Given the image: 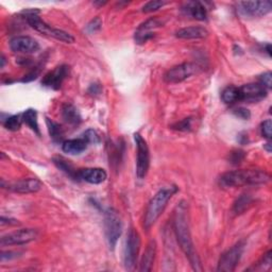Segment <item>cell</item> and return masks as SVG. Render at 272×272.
I'll return each mask as SVG.
<instances>
[{"label":"cell","mask_w":272,"mask_h":272,"mask_svg":"<svg viewBox=\"0 0 272 272\" xmlns=\"http://www.w3.org/2000/svg\"><path fill=\"white\" fill-rule=\"evenodd\" d=\"M245 158H246V152L243 150H240V149H236V150H233L229 153L228 160L230 163L233 164V165H239L245 160Z\"/></svg>","instance_id":"30"},{"label":"cell","mask_w":272,"mask_h":272,"mask_svg":"<svg viewBox=\"0 0 272 272\" xmlns=\"http://www.w3.org/2000/svg\"><path fill=\"white\" fill-rule=\"evenodd\" d=\"M134 141L138 147V159H136V175L139 179H144L147 175L150 167V151L143 136L140 133L134 134Z\"/></svg>","instance_id":"7"},{"label":"cell","mask_w":272,"mask_h":272,"mask_svg":"<svg viewBox=\"0 0 272 272\" xmlns=\"http://www.w3.org/2000/svg\"><path fill=\"white\" fill-rule=\"evenodd\" d=\"M199 70H200V67H199V65L196 64V63H183V64L174 66L169 70H167V72L164 75V80L167 83H171V84H173V83H181L186 79L191 78L192 76L197 75Z\"/></svg>","instance_id":"9"},{"label":"cell","mask_w":272,"mask_h":272,"mask_svg":"<svg viewBox=\"0 0 272 272\" xmlns=\"http://www.w3.org/2000/svg\"><path fill=\"white\" fill-rule=\"evenodd\" d=\"M101 85L100 84H97V83H95V84H92L88 88V93L90 94V95L93 96H96V95H99V94H101Z\"/></svg>","instance_id":"38"},{"label":"cell","mask_w":272,"mask_h":272,"mask_svg":"<svg viewBox=\"0 0 272 272\" xmlns=\"http://www.w3.org/2000/svg\"><path fill=\"white\" fill-rule=\"evenodd\" d=\"M266 52H267L269 57H271V46H270V44L266 45Z\"/></svg>","instance_id":"43"},{"label":"cell","mask_w":272,"mask_h":272,"mask_svg":"<svg viewBox=\"0 0 272 272\" xmlns=\"http://www.w3.org/2000/svg\"><path fill=\"white\" fill-rule=\"evenodd\" d=\"M176 193V186H167L161 188V190L153 196L147 208H146L144 216V228L146 230H149L156 222V220H158L160 216L163 214L167 206V203L169 202L170 199Z\"/></svg>","instance_id":"3"},{"label":"cell","mask_w":272,"mask_h":272,"mask_svg":"<svg viewBox=\"0 0 272 272\" xmlns=\"http://www.w3.org/2000/svg\"><path fill=\"white\" fill-rule=\"evenodd\" d=\"M7 190L17 194H32L37 193L41 188V182L35 177H27V179L17 180L8 183Z\"/></svg>","instance_id":"16"},{"label":"cell","mask_w":272,"mask_h":272,"mask_svg":"<svg viewBox=\"0 0 272 272\" xmlns=\"http://www.w3.org/2000/svg\"><path fill=\"white\" fill-rule=\"evenodd\" d=\"M253 198L250 195H242L234 203L233 211L235 214H243L252 205Z\"/></svg>","instance_id":"26"},{"label":"cell","mask_w":272,"mask_h":272,"mask_svg":"<svg viewBox=\"0 0 272 272\" xmlns=\"http://www.w3.org/2000/svg\"><path fill=\"white\" fill-rule=\"evenodd\" d=\"M87 145L88 143L83 138L67 140L62 143V150L71 155H78L86 150Z\"/></svg>","instance_id":"20"},{"label":"cell","mask_w":272,"mask_h":272,"mask_svg":"<svg viewBox=\"0 0 272 272\" xmlns=\"http://www.w3.org/2000/svg\"><path fill=\"white\" fill-rule=\"evenodd\" d=\"M246 248V243L244 240L238 242L232 248H230L226 252H224L220 259H219L217 271L219 272H232L236 269L240 258Z\"/></svg>","instance_id":"8"},{"label":"cell","mask_w":272,"mask_h":272,"mask_svg":"<svg viewBox=\"0 0 272 272\" xmlns=\"http://www.w3.org/2000/svg\"><path fill=\"white\" fill-rule=\"evenodd\" d=\"M54 163L55 165L58 167L60 170H62L63 172H65L68 176H70L71 179H74L76 181H79V170L75 169V167L72 166L67 160H65L64 158H62V156H56L54 158Z\"/></svg>","instance_id":"23"},{"label":"cell","mask_w":272,"mask_h":272,"mask_svg":"<svg viewBox=\"0 0 272 272\" xmlns=\"http://www.w3.org/2000/svg\"><path fill=\"white\" fill-rule=\"evenodd\" d=\"M10 48L16 54L31 55L39 50V44L36 39L31 36H15L10 40Z\"/></svg>","instance_id":"14"},{"label":"cell","mask_w":272,"mask_h":272,"mask_svg":"<svg viewBox=\"0 0 272 272\" xmlns=\"http://www.w3.org/2000/svg\"><path fill=\"white\" fill-rule=\"evenodd\" d=\"M182 10L185 15L191 16L197 20H205L207 17V10L205 8V5L200 2L187 3Z\"/></svg>","instance_id":"19"},{"label":"cell","mask_w":272,"mask_h":272,"mask_svg":"<svg viewBox=\"0 0 272 272\" xmlns=\"http://www.w3.org/2000/svg\"><path fill=\"white\" fill-rule=\"evenodd\" d=\"M175 36L181 39H202L208 36V31L200 26H192L177 30Z\"/></svg>","instance_id":"18"},{"label":"cell","mask_w":272,"mask_h":272,"mask_svg":"<svg viewBox=\"0 0 272 272\" xmlns=\"http://www.w3.org/2000/svg\"><path fill=\"white\" fill-rule=\"evenodd\" d=\"M239 88V101L249 103L259 102L267 97V88L259 83H249Z\"/></svg>","instance_id":"12"},{"label":"cell","mask_w":272,"mask_h":272,"mask_svg":"<svg viewBox=\"0 0 272 272\" xmlns=\"http://www.w3.org/2000/svg\"><path fill=\"white\" fill-rule=\"evenodd\" d=\"M38 236L35 229H20L17 231L8 233L0 239L2 246H20L33 242Z\"/></svg>","instance_id":"10"},{"label":"cell","mask_w":272,"mask_h":272,"mask_svg":"<svg viewBox=\"0 0 272 272\" xmlns=\"http://www.w3.org/2000/svg\"><path fill=\"white\" fill-rule=\"evenodd\" d=\"M69 72L70 68L68 65H60L44 76L43 80H41V85L52 89H59L63 82L69 76Z\"/></svg>","instance_id":"13"},{"label":"cell","mask_w":272,"mask_h":272,"mask_svg":"<svg viewBox=\"0 0 272 272\" xmlns=\"http://www.w3.org/2000/svg\"><path fill=\"white\" fill-rule=\"evenodd\" d=\"M104 229H106V237L109 247L111 250H114L122 234L121 218L115 208H108L104 213Z\"/></svg>","instance_id":"5"},{"label":"cell","mask_w":272,"mask_h":272,"mask_svg":"<svg viewBox=\"0 0 272 272\" xmlns=\"http://www.w3.org/2000/svg\"><path fill=\"white\" fill-rule=\"evenodd\" d=\"M79 181H85L89 184H101L107 180L108 173L102 168L79 169Z\"/></svg>","instance_id":"17"},{"label":"cell","mask_w":272,"mask_h":272,"mask_svg":"<svg viewBox=\"0 0 272 272\" xmlns=\"http://www.w3.org/2000/svg\"><path fill=\"white\" fill-rule=\"evenodd\" d=\"M46 123L52 141L56 143H61L63 139H64V130H63L62 125L49 118H46Z\"/></svg>","instance_id":"24"},{"label":"cell","mask_w":272,"mask_h":272,"mask_svg":"<svg viewBox=\"0 0 272 272\" xmlns=\"http://www.w3.org/2000/svg\"><path fill=\"white\" fill-rule=\"evenodd\" d=\"M172 225L177 243H179L184 254L190 260L191 265L196 271H201L202 268L200 260H199V257L196 253L191 235L190 222H188V206L185 201L177 203L173 212Z\"/></svg>","instance_id":"1"},{"label":"cell","mask_w":272,"mask_h":272,"mask_svg":"<svg viewBox=\"0 0 272 272\" xmlns=\"http://www.w3.org/2000/svg\"><path fill=\"white\" fill-rule=\"evenodd\" d=\"M62 117L65 122L71 125H78L82 121V117L76 107L72 104H65L62 108Z\"/></svg>","instance_id":"22"},{"label":"cell","mask_w":272,"mask_h":272,"mask_svg":"<svg viewBox=\"0 0 272 272\" xmlns=\"http://www.w3.org/2000/svg\"><path fill=\"white\" fill-rule=\"evenodd\" d=\"M39 75V70L34 68L32 71H30L28 75L25 76V78L22 80L23 82H29V81H32V80H35Z\"/></svg>","instance_id":"37"},{"label":"cell","mask_w":272,"mask_h":272,"mask_svg":"<svg viewBox=\"0 0 272 272\" xmlns=\"http://www.w3.org/2000/svg\"><path fill=\"white\" fill-rule=\"evenodd\" d=\"M193 123H194V118L188 117L184 118L181 121H177L174 124L171 125V129L181 131V132H190L193 130Z\"/></svg>","instance_id":"29"},{"label":"cell","mask_w":272,"mask_h":272,"mask_svg":"<svg viewBox=\"0 0 272 272\" xmlns=\"http://www.w3.org/2000/svg\"><path fill=\"white\" fill-rule=\"evenodd\" d=\"M23 120L28 125V127L36 133L38 136L40 135L38 121H37V112L33 109H29L23 113Z\"/></svg>","instance_id":"25"},{"label":"cell","mask_w":272,"mask_h":272,"mask_svg":"<svg viewBox=\"0 0 272 272\" xmlns=\"http://www.w3.org/2000/svg\"><path fill=\"white\" fill-rule=\"evenodd\" d=\"M163 24L164 23L158 17H153V18L146 20V22L143 23L138 28V30H136L135 35H134V39L136 43H138L139 45L147 43L149 39H151L155 35L154 30L162 27Z\"/></svg>","instance_id":"15"},{"label":"cell","mask_w":272,"mask_h":272,"mask_svg":"<svg viewBox=\"0 0 272 272\" xmlns=\"http://www.w3.org/2000/svg\"><path fill=\"white\" fill-rule=\"evenodd\" d=\"M233 114L235 115L236 117H238L240 119H244V120H249L251 117L250 111L246 108H243V107H238V108L234 109Z\"/></svg>","instance_id":"35"},{"label":"cell","mask_w":272,"mask_h":272,"mask_svg":"<svg viewBox=\"0 0 272 272\" xmlns=\"http://www.w3.org/2000/svg\"><path fill=\"white\" fill-rule=\"evenodd\" d=\"M155 254H156V244H155L154 240H151L149 245L147 246V249H146L143 257H142L139 270L143 271V272L151 271L153 263H154Z\"/></svg>","instance_id":"21"},{"label":"cell","mask_w":272,"mask_h":272,"mask_svg":"<svg viewBox=\"0 0 272 272\" xmlns=\"http://www.w3.org/2000/svg\"><path fill=\"white\" fill-rule=\"evenodd\" d=\"M101 27H102V20L99 17H96L88 23V25L86 26V31L88 33H95L98 30L101 29Z\"/></svg>","instance_id":"33"},{"label":"cell","mask_w":272,"mask_h":272,"mask_svg":"<svg viewBox=\"0 0 272 272\" xmlns=\"http://www.w3.org/2000/svg\"><path fill=\"white\" fill-rule=\"evenodd\" d=\"M264 148H265V149H266V150H267V151L270 153V152H271V144H270V143L265 144V145H264Z\"/></svg>","instance_id":"42"},{"label":"cell","mask_w":272,"mask_h":272,"mask_svg":"<svg viewBox=\"0 0 272 272\" xmlns=\"http://www.w3.org/2000/svg\"><path fill=\"white\" fill-rule=\"evenodd\" d=\"M239 143L240 144H246V143H248V135L239 134Z\"/></svg>","instance_id":"41"},{"label":"cell","mask_w":272,"mask_h":272,"mask_svg":"<svg viewBox=\"0 0 272 272\" xmlns=\"http://www.w3.org/2000/svg\"><path fill=\"white\" fill-rule=\"evenodd\" d=\"M5 64H6V58H5V56L3 55V56H2V65H0V67L4 68Z\"/></svg>","instance_id":"44"},{"label":"cell","mask_w":272,"mask_h":272,"mask_svg":"<svg viewBox=\"0 0 272 272\" xmlns=\"http://www.w3.org/2000/svg\"><path fill=\"white\" fill-rule=\"evenodd\" d=\"M271 2H242L237 4V11L244 17H261L270 13Z\"/></svg>","instance_id":"11"},{"label":"cell","mask_w":272,"mask_h":272,"mask_svg":"<svg viewBox=\"0 0 272 272\" xmlns=\"http://www.w3.org/2000/svg\"><path fill=\"white\" fill-rule=\"evenodd\" d=\"M19 222L17 220H15V219H12V218H7L5 216L2 217V224L5 225V224H9V225H16L18 224Z\"/></svg>","instance_id":"40"},{"label":"cell","mask_w":272,"mask_h":272,"mask_svg":"<svg viewBox=\"0 0 272 272\" xmlns=\"http://www.w3.org/2000/svg\"><path fill=\"white\" fill-rule=\"evenodd\" d=\"M271 81H272V74L270 71L265 72V74H263L259 77V84L263 85L265 88H268V89L271 88L272 86Z\"/></svg>","instance_id":"36"},{"label":"cell","mask_w":272,"mask_h":272,"mask_svg":"<svg viewBox=\"0 0 272 272\" xmlns=\"http://www.w3.org/2000/svg\"><path fill=\"white\" fill-rule=\"evenodd\" d=\"M38 13L39 11L35 9L25 10V11L22 12V14H24L25 19L27 20L28 25L32 29H34L35 31H37V32L50 36V37H54L58 40L64 41V43H67V44L74 43L75 41L74 36L69 34L68 32H66V31L52 28L51 26L47 25L44 20L40 19V17L38 16Z\"/></svg>","instance_id":"4"},{"label":"cell","mask_w":272,"mask_h":272,"mask_svg":"<svg viewBox=\"0 0 272 272\" xmlns=\"http://www.w3.org/2000/svg\"><path fill=\"white\" fill-rule=\"evenodd\" d=\"M17 254H18V253H16V252H12V251H9V252H5V251H4V252L2 253V261L4 263V261L7 260V259L15 258V257H17Z\"/></svg>","instance_id":"39"},{"label":"cell","mask_w":272,"mask_h":272,"mask_svg":"<svg viewBox=\"0 0 272 272\" xmlns=\"http://www.w3.org/2000/svg\"><path fill=\"white\" fill-rule=\"evenodd\" d=\"M166 4H167L166 2H161V0H152V2L147 3L142 8V11L144 13L155 12V11H158V10H160L161 8H163Z\"/></svg>","instance_id":"31"},{"label":"cell","mask_w":272,"mask_h":272,"mask_svg":"<svg viewBox=\"0 0 272 272\" xmlns=\"http://www.w3.org/2000/svg\"><path fill=\"white\" fill-rule=\"evenodd\" d=\"M271 130H272V122L270 119H267L264 122H261L260 131H261V135H263L264 138L268 140L271 139Z\"/></svg>","instance_id":"34"},{"label":"cell","mask_w":272,"mask_h":272,"mask_svg":"<svg viewBox=\"0 0 272 272\" xmlns=\"http://www.w3.org/2000/svg\"><path fill=\"white\" fill-rule=\"evenodd\" d=\"M270 177L268 172L261 169H239L223 173L219 177V185L223 188L261 185L268 183Z\"/></svg>","instance_id":"2"},{"label":"cell","mask_w":272,"mask_h":272,"mask_svg":"<svg viewBox=\"0 0 272 272\" xmlns=\"http://www.w3.org/2000/svg\"><path fill=\"white\" fill-rule=\"evenodd\" d=\"M141 248V237L135 229L131 228L125 239L123 249V265L127 270H133L138 261Z\"/></svg>","instance_id":"6"},{"label":"cell","mask_w":272,"mask_h":272,"mask_svg":"<svg viewBox=\"0 0 272 272\" xmlns=\"http://www.w3.org/2000/svg\"><path fill=\"white\" fill-rule=\"evenodd\" d=\"M221 99L226 104L239 101V88L236 86H228L221 93Z\"/></svg>","instance_id":"28"},{"label":"cell","mask_w":272,"mask_h":272,"mask_svg":"<svg viewBox=\"0 0 272 272\" xmlns=\"http://www.w3.org/2000/svg\"><path fill=\"white\" fill-rule=\"evenodd\" d=\"M24 120H23V114L13 115V116H8L6 119H3L4 127L9 131H18L22 127Z\"/></svg>","instance_id":"27"},{"label":"cell","mask_w":272,"mask_h":272,"mask_svg":"<svg viewBox=\"0 0 272 272\" xmlns=\"http://www.w3.org/2000/svg\"><path fill=\"white\" fill-rule=\"evenodd\" d=\"M83 139H84L88 144H99L101 142L100 140V136L99 134L97 133V131H95L94 129H88L86 130L84 133H83Z\"/></svg>","instance_id":"32"}]
</instances>
